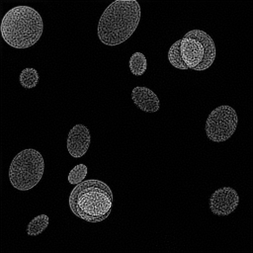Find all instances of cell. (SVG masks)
Wrapping results in <instances>:
<instances>
[{"instance_id":"obj_1","label":"cell","mask_w":253,"mask_h":253,"mask_svg":"<svg viewBox=\"0 0 253 253\" xmlns=\"http://www.w3.org/2000/svg\"><path fill=\"white\" fill-rule=\"evenodd\" d=\"M140 15V6L136 0L114 1L100 17L97 28L100 42L109 46L123 43L136 30Z\"/></svg>"},{"instance_id":"obj_2","label":"cell","mask_w":253,"mask_h":253,"mask_svg":"<svg viewBox=\"0 0 253 253\" xmlns=\"http://www.w3.org/2000/svg\"><path fill=\"white\" fill-rule=\"evenodd\" d=\"M113 192L103 181L89 179L77 184L69 195L71 211L84 221L100 222L111 213Z\"/></svg>"},{"instance_id":"obj_3","label":"cell","mask_w":253,"mask_h":253,"mask_svg":"<svg viewBox=\"0 0 253 253\" xmlns=\"http://www.w3.org/2000/svg\"><path fill=\"white\" fill-rule=\"evenodd\" d=\"M0 32L4 42L11 47L28 48L34 45L42 35V18L30 6H16L3 16Z\"/></svg>"},{"instance_id":"obj_4","label":"cell","mask_w":253,"mask_h":253,"mask_svg":"<svg viewBox=\"0 0 253 253\" xmlns=\"http://www.w3.org/2000/svg\"><path fill=\"white\" fill-rule=\"evenodd\" d=\"M180 50L186 66L195 71L208 69L216 55L213 40L205 31L199 29L185 34L181 40Z\"/></svg>"},{"instance_id":"obj_5","label":"cell","mask_w":253,"mask_h":253,"mask_svg":"<svg viewBox=\"0 0 253 253\" xmlns=\"http://www.w3.org/2000/svg\"><path fill=\"white\" fill-rule=\"evenodd\" d=\"M44 161L40 151L27 148L21 150L12 160L9 167L11 185L19 191H29L42 178Z\"/></svg>"},{"instance_id":"obj_6","label":"cell","mask_w":253,"mask_h":253,"mask_svg":"<svg viewBox=\"0 0 253 253\" xmlns=\"http://www.w3.org/2000/svg\"><path fill=\"white\" fill-rule=\"evenodd\" d=\"M237 124V113L232 107L218 106L210 113L206 121V134L213 142H223L233 135Z\"/></svg>"},{"instance_id":"obj_7","label":"cell","mask_w":253,"mask_h":253,"mask_svg":"<svg viewBox=\"0 0 253 253\" xmlns=\"http://www.w3.org/2000/svg\"><path fill=\"white\" fill-rule=\"evenodd\" d=\"M211 211L218 216L232 213L239 204V196L231 187H222L215 190L210 197Z\"/></svg>"},{"instance_id":"obj_8","label":"cell","mask_w":253,"mask_h":253,"mask_svg":"<svg viewBox=\"0 0 253 253\" xmlns=\"http://www.w3.org/2000/svg\"><path fill=\"white\" fill-rule=\"evenodd\" d=\"M90 142L91 135L88 127L82 124H77L68 132L67 150L72 157L80 158L87 152Z\"/></svg>"},{"instance_id":"obj_9","label":"cell","mask_w":253,"mask_h":253,"mask_svg":"<svg viewBox=\"0 0 253 253\" xmlns=\"http://www.w3.org/2000/svg\"><path fill=\"white\" fill-rule=\"evenodd\" d=\"M130 96L134 105L145 113H156L160 108V101L157 95L147 87H134Z\"/></svg>"},{"instance_id":"obj_10","label":"cell","mask_w":253,"mask_h":253,"mask_svg":"<svg viewBox=\"0 0 253 253\" xmlns=\"http://www.w3.org/2000/svg\"><path fill=\"white\" fill-rule=\"evenodd\" d=\"M49 218L46 214L42 213L35 216L27 226V234L29 236H38L47 227Z\"/></svg>"},{"instance_id":"obj_11","label":"cell","mask_w":253,"mask_h":253,"mask_svg":"<svg viewBox=\"0 0 253 253\" xmlns=\"http://www.w3.org/2000/svg\"><path fill=\"white\" fill-rule=\"evenodd\" d=\"M130 72L135 76H141L144 74L147 68V60L142 52L136 51L131 54L128 61Z\"/></svg>"},{"instance_id":"obj_12","label":"cell","mask_w":253,"mask_h":253,"mask_svg":"<svg viewBox=\"0 0 253 253\" xmlns=\"http://www.w3.org/2000/svg\"><path fill=\"white\" fill-rule=\"evenodd\" d=\"M40 80V75L37 69L33 67L24 68L19 76V81L22 87L25 89H33L35 88Z\"/></svg>"},{"instance_id":"obj_13","label":"cell","mask_w":253,"mask_h":253,"mask_svg":"<svg viewBox=\"0 0 253 253\" xmlns=\"http://www.w3.org/2000/svg\"><path fill=\"white\" fill-rule=\"evenodd\" d=\"M180 43H181V40H178L174 43H172V45L170 46V48L168 50V60H169L170 64L172 66H174L175 68H178L181 70H187L189 68L186 66V64L184 63V61L182 59Z\"/></svg>"},{"instance_id":"obj_14","label":"cell","mask_w":253,"mask_h":253,"mask_svg":"<svg viewBox=\"0 0 253 253\" xmlns=\"http://www.w3.org/2000/svg\"><path fill=\"white\" fill-rule=\"evenodd\" d=\"M86 175H87V166L83 163L77 164L71 169V171L68 174V177H67L68 183L71 185H77L84 180Z\"/></svg>"}]
</instances>
